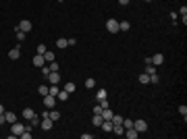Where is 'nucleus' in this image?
I'll return each mask as SVG.
<instances>
[{
	"label": "nucleus",
	"instance_id": "28",
	"mask_svg": "<svg viewBox=\"0 0 187 139\" xmlns=\"http://www.w3.org/2000/svg\"><path fill=\"white\" fill-rule=\"evenodd\" d=\"M85 87H87V89L96 87V79H92V77H90V79H85Z\"/></svg>",
	"mask_w": 187,
	"mask_h": 139
},
{
	"label": "nucleus",
	"instance_id": "33",
	"mask_svg": "<svg viewBox=\"0 0 187 139\" xmlns=\"http://www.w3.org/2000/svg\"><path fill=\"white\" fill-rule=\"evenodd\" d=\"M123 127H125V129H131V127H133V121H131V118H123Z\"/></svg>",
	"mask_w": 187,
	"mask_h": 139
},
{
	"label": "nucleus",
	"instance_id": "14",
	"mask_svg": "<svg viewBox=\"0 0 187 139\" xmlns=\"http://www.w3.org/2000/svg\"><path fill=\"white\" fill-rule=\"evenodd\" d=\"M102 131H106V133H112V121H102Z\"/></svg>",
	"mask_w": 187,
	"mask_h": 139
},
{
	"label": "nucleus",
	"instance_id": "4",
	"mask_svg": "<svg viewBox=\"0 0 187 139\" xmlns=\"http://www.w3.org/2000/svg\"><path fill=\"white\" fill-rule=\"evenodd\" d=\"M54 104H56V96L46 93V96H44V106H46L48 110H52V108H54Z\"/></svg>",
	"mask_w": 187,
	"mask_h": 139
},
{
	"label": "nucleus",
	"instance_id": "36",
	"mask_svg": "<svg viewBox=\"0 0 187 139\" xmlns=\"http://www.w3.org/2000/svg\"><path fill=\"white\" fill-rule=\"evenodd\" d=\"M146 73H148V75H154V73H156V67H154V65H148V67H146Z\"/></svg>",
	"mask_w": 187,
	"mask_h": 139
},
{
	"label": "nucleus",
	"instance_id": "42",
	"mask_svg": "<svg viewBox=\"0 0 187 139\" xmlns=\"http://www.w3.org/2000/svg\"><path fill=\"white\" fill-rule=\"evenodd\" d=\"M129 2H131V0H119V4H121V6H127Z\"/></svg>",
	"mask_w": 187,
	"mask_h": 139
},
{
	"label": "nucleus",
	"instance_id": "18",
	"mask_svg": "<svg viewBox=\"0 0 187 139\" xmlns=\"http://www.w3.org/2000/svg\"><path fill=\"white\" fill-rule=\"evenodd\" d=\"M102 121H104V118H102V114H94L92 125H94V127H100V125H102Z\"/></svg>",
	"mask_w": 187,
	"mask_h": 139
},
{
	"label": "nucleus",
	"instance_id": "1",
	"mask_svg": "<svg viewBox=\"0 0 187 139\" xmlns=\"http://www.w3.org/2000/svg\"><path fill=\"white\" fill-rule=\"evenodd\" d=\"M23 131H25V125H23V122H17V121H15L13 125H11V133H13V135H11V139H13V137H19Z\"/></svg>",
	"mask_w": 187,
	"mask_h": 139
},
{
	"label": "nucleus",
	"instance_id": "8",
	"mask_svg": "<svg viewBox=\"0 0 187 139\" xmlns=\"http://www.w3.org/2000/svg\"><path fill=\"white\" fill-rule=\"evenodd\" d=\"M19 56H21V46L17 44V48H13V50H8V58H11V60H17Z\"/></svg>",
	"mask_w": 187,
	"mask_h": 139
},
{
	"label": "nucleus",
	"instance_id": "16",
	"mask_svg": "<svg viewBox=\"0 0 187 139\" xmlns=\"http://www.w3.org/2000/svg\"><path fill=\"white\" fill-rule=\"evenodd\" d=\"M125 135H127L129 139H137V135H139V133H137V131L131 127V129H125Z\"/></svg>",
	"mask_w": 187,
	"mask_h": 139
},
{
	"label": "nucleus",
	"instance_id": "23",
	"mask_svg": "<svg viewBox=\"0 0 187 139\" xmlns=\"http://www.w3.org/2000/svg\"><path fill=\"white\" fill-rule=\"evenodd\" d=\"M179 15H181V19H183V25H185V23H187V6H181Z\"/></svg>",
	"mask_w": 187,
	"mask_h": 139
},
{
	"label": "nucleus",
	"instance_id": "20",
	"mask_svg": "<svg viewBox=\"0 0 187 139\" xmlns=\"http://www.w3.org/2000/svg\"><path fill=\"white\" fill-rule=\"evenodd\" d=\"M56 46H58V48H67V46H69V39H65V37H58V39H56Z\"/></svg>",
	"mask_w": 187,
	"mask_h": 139
},
{
	"label": "nucleus",
	"instance_id": "24",
	"mask_svg": "<svg viewBox=\"0 0 187 139\" xmlns=\"http://www.w3.org/2000/svg\"><path fill=\"white\" fill-rule=\"evenodd\" d=\"M112 125H123V116H119V114H112Z\"/></svg>",
	"mask_w": 187,
	"mask_h": 139
},
{
	"label": "nucleus",
	"instance_id": "22",
	"mask_svg": "<svg viewBox=\"0 0 187 139\" xmlns=\"http://www.w3.org/2000/svg\"><path fill=\"white\" fill-rule=\"evenodd\" d=\"M139 83H144V85H148V83H150V75H148V73H141V75H139Z\"/></svg>",
	"mask_w": 187,
	"mask_h": 139
},
{
	"label": "nucleus",
	"instance_id": "12",
	"mask_svg": "<svg viewBox=\"0 0 187 139\" xmlns=\"http://www.w3.org/2000/svg\"><path fill=\"white\" fill-rule=\"evenodd\" d=\"M56 100L67 102V100H69V91H67V89H60V91H58V96H56Z\"/></svg>",
	"mask_w": 187,
	"mask_h": 139
},
{
	"label": "nucleus",
	"instance_id": "25",
	"mask_svg": "<svg viewBox=\"0 0 187 139\" xmlns=\"http://www.w3.org/2000/svg\"><path fill=\"white\" fill-rule=\"evenodd\" d=\"M108 93H106V89H98V93H96V100H104Z\"/></svg>",
	"mask_w": 187,
	"mask_h": 139
},
{
	"label": "nucleus",
	"instance_id": "40",
	"mask_svg": "<svg viewBox=\"0 0 187 139\" xmlns=\"http://www.w3.org/2000/svg\"><path fill=\"white\" fill-rule=\"evenodd\" d=\"M100 106H102V110H104V108H108V100H106V98H104V100H100Z\"/></svg>",
	"mask_w": 187,
	"mask_h": 139
},
{
	"label": "nucleus",
	"instance_id": "44",
	"mask_svg": "<svg viewBox=\"0 0 187 139\" xmlns=\"http://www.w3.org/2000/svg\"><path fill=\"white\" fill-rule=\"evenodd\" d=\"M4 112H6V110H4V106L0 104V114H4Z\"/></svg>",
	"mask_w": 187,
	"mask_h": 139
},
{
	"label": "nucleus",
	"instance_id": "45",
	"mask_svg": "<svg viewBox=\"0 0 187 139\" xmlns=\"http://www.w3.org/2000/svg\"><path fill=\"white\" fill-rule=\"evenodd\" d=\"M56 2H65V0H56Z\"/></svg>",
	"mask_w": 187,
	"mask_h": 139
},
{
	"label": "nucleus",
	"instance_id": "11",
	"mask_svg": "<svg viewBox=\"0 0 187 139\" xmlns=\"http://www.w3.org/2000/svg\"><path fill=\"white\" fill-rule=\"evenodd\" d=\"M33 65H36V67H44V65H46V60H44L42 54H36V56H33Z\"/></svg>",
	"mask_w": 187,
	"mask_h": 139
},
{
	"label": "nucleus",
	"instance_id": "10",
	"mask_svg": "<svg viewBox=\"0 0 187 139\" xmlns=\"http://www.w3.org/2000/svg\"><path fill=\"white\" fill-rule=\"evenodd\" d=\"M48 118H50L52 122H56L58 118H60V112H58V110H54V108H52V110H48Z\"/></svg>",
	"mask_w": 187,
	"mask_h": 139
},
{
	"label": "nucleus",
	"instance_id": "37",
	"mask_svg": "<svg viewBox=\"0 0 187 139\" xmlns=\"http://www.w3.org/2000/svg\"><path fill=\"white\" fill-rule=\"evenodd\" d=\"M94 114H102V106H100V104L94 106Z\"/></svg>",
	"mask_w": 187,
	"mask_h": 139
},
{
	"label": "nucleus",
	"instance_id": "9",
	"mask_svg": "<svg viewBox=\"0 0 187 139\" xmlns=\"http://www.w3.org/2000/svg\"><path fill=\"white\" fill-rule=\"evenodd\" d=\"M40 127H42L44 131H50V129H52V121L46 116V118H42V121H40Z\"/></svg>",
	"mask_w": 187,
	"mask_h": 139
},
{
	"label": "nucleus",
	"instance_id": "13",
	"mask_svg": "<svg viewBox=\"0 0 187 139\" xmlns=\"http://www.w3.org/2000/svg\"><path fill=\"white\" fill-rule=\"evenodd\" d=\"M33 116H36V112H33L31 108H25V110H23V118H25V121H31Z\"/></svg>",
	"mask_w": 187,
	"mask_h": 139
},
{
	"label": "nucleus",
	"instance_id": "29",
	"mask_svg": "<svg viewBox=\"0 0 187 139\" xmlns=\"http://www.w3.org/2000/svg\"><path fill=\"white\" fill-rule=\"evenodd\" d=\"M15 35H17V39H19V42H23V39H25V33H23L21 29H17V27H15Z\"/></svg>",
	"mask_w": 187,
	"mask_h": 139
},
{
	"label": "nucleus",
	"instance_id": "3",
	"mask_svg": "<svg viewBox=\"0 0 187 139\" xmlns=\"http://www.w3.org/2000/svg\"><path fill=\"white\" fill-rule=\"evenodd\" d=\"M133 129H135L137 133H146V131H148V122L141 121V118H137V121H133Z\"/></svg>",
	"mask_w": 187,
	"mask_h": 139
},
{
	"label": "nucleus",
	"instance_id": "2",
	"mask_svg": "<svg viewBox=\"0 0 187 139\" xmlns=\"http://www.w3.org/2000/svg\"><path fill=\"white\" fill-rule=\"evenodd\" d=\"M17 29H21L23 33H29L31 29H33V23L29 21V19H23V21H19V25H17Z\"/></svg>",
	"mask_w": 187,
	"mask_h": 139
},
{
	"label": "nucleus",
	"instance_id": "39",
	"mask_svg": "<svg viewBox=\"0 0 187 139\" xmlns=\"http://www.w3.org/2000/svg\"><path fill=\"white\" fill-rule=\"evenodd\" d=\"M42 75L48 77V75H50V69H48V67H42Z\"/></svg>",
	"mask_w": 187,
	"mask_h": 139
},
{
	"label": "nucleus",
	"instance_id": "41",
	"mask_svg": "<svg viewBox=\"0 0 187 139\" xmlns=\"http://www.w3.org/2000/svg\"><path fill=\"white\" fill-rule=\"evenodd\" d=\"M81 139H94L92 133H81Z\"/></svg>",
	"mask_w": 187,
	"mask_h": 139
},
{
	"label": "nucleus",
	"instance_id": "21",
	"mask_svg": "<svg viewBox=\"0 0 187 139\" xmlns=\"http://www.w3.org/2000/svg\"><path fill=\"white\" fill-rule=\"evenodd\" d=\"M129 21H121V23H119V31H129Z\"/></svg>",
	"mask_w": 187,
	"mask_h": 139
},
{
	"label": "nucleus",
	"instance_id": "34",
	"mask_svg": "<svg viewBox=\"0 0 187 139\" xmlns=\"http://www.w3.org/2000/svg\"><path fill=\"white\" fill-rule=\"evenodd\" d=\"M150 83H160V77L154 73V75H150Z\"/></svg>",
	"mask_w": 187,
	"mask_h": 139
},
{
	"label": "nucleus",
	"instance_id": "43",
	"mask_svg": "<svg viewBox=\"0 0 187 139\" xmlns=\"http://www.w3.org/2000/svg\"><path fill=\"white\" fill-rule=\"evenodd\" d=\"M4 122H6V118H4V114H0V127H2Z\"/></svg>",
	"mask_w": 187,
	"mask_h": 139
},
{
	"label": "nucleus",
	"instance_id": "30",
	"mask_svg": "<svg viewBox=\"0 0 187 139\" xmlns=\"http://www.w3.org/2000/svg\"><path fill=\"white\" fill-rule=\"evenodd\" d=\"M46 50H48V48H46L44 44H40V46H37V48H36V52H37V54H42V56L46 54Z\"/></svg>",
	"mask_w": 187,
	"mask_h": 139
},
{
	"label": "nucleus",
	"instance_id": "6",
	"mask_svg": "<svg viewBox=\"0 0 187 139\" xmlns=\"http://www.w3.org/2000/svg\"><path fill=\"white\" fill-rule=\"evenodd\" d=\"M150 62H152V65H154V67H160V65H164V54H154V56H152V58H150Z\"/></svg>",
	"mask_w": 187,
	"mask_h": 139
},
{
	"label": "nucleus",
	"instance_id": "7",
	"mask_svg": "<svg viewBox=\"0 0 187 139\" xmlns=\"http://www.w3.org/2000/svg\"><path fill=\"white\" fill-rule=\"evenodd\" d=\"M48 81H50V85H58V83H60V75H58V71H52V73L48 75Z\"/></svg>",
	"mask_w": 187,
	"mask_h": 139
},
{
	"label": "nucleus",
	"instance_id": "15",
	"mask_svg": "<svg viewBox=\"0 0 187 139\" xmlns=\"http://www.w3.org/2000/svg\"><path fill=\"white\" fill-rule=\"evenodd\" d=\"M4 118H6L8 125H13V122L17 121V114H15V112H4Z\"/></svg>",
	"mask_w": 187,
	"mask_h": 139
},
{
	"label": "nucleus",
	"instance_id": "32",
	"mask_svg": "<svg viewBox=\"0 0 187 139\" xmlns=\"http://www.w3.org/2000/svg\"><path fill=\"white\" fill-rule=\"evenodd\" d=\"M65 89H67L69 93H73V91L77 89V87H75V83H65Z\"/></svg>",
	"mask_w": 187,
	"mask_h": 139
},
{
	"label": "nucleus",
	"instance_id": "17",
	"mask_svg": "<svg viewBox=\"0 0 187 139\" xmlns=\"http://www.w3.org/2000/svg\"><path fill=\"white\" fill-rule=\"evenodd\" d=\"M112 114H114V112H112L110 108H104V110H102V118H104V121H110Z\"/></svg>",
	"mask_w": 187,
	"mask_h": 139
},
{
	"label": "nucleus",
	"instance_id": "27",
	"mask_svg": "<svg viewBox=\"0 0 187 139\" xmlns=\"http://www.w3.org/2000/svg\"><path fill=\"white\" fill-rule=\"evenodd\" d=\"M44 60H46V62H52V60H54V54L50 52V50H46V54H44Z\"/></svg>",
	"mask_w": 187,
	"mask_h": 139
},
{
	"label": "nucleus",
	"instance_id": "31",
	"mask_svg": "<svg viewBox=\"0 0 187 139\" xmlns=\"http://www.w3.org/2000/svg\"><path fill=\"white\" fill-rule=\"evenodd\" d=\"M48 69H50V73H52V71H58L60 67H58V62H54V60H52V62H48Z\"/></svg>",
	"mask_w": 187,
	"mask_h": 139
},
{
	"label": "nucleus",
	"instance_id": "35",
	"mask_svg": "<svg viewBox=\"0 0 187 139\" xmlns=\"http://www.w3.org/2000/svg\"><path fill=\"white\" fill-rule=\"evenodd\" d=\"M58 91H60L58 85H50V93H52V96H58Z\"/></svg>",
	"mask_w": 187,
	"mask_h": 139
},
{
	"label": "nucleus",
	"instance_id": "38",
	"mask_svg": "<svg viewBox=\"0 0 187 139\" xmlns=\"http://www.w3.org/2000/svg\"><path fill=\"white\" fill-rule=\"evenodd\" d=\"M29 122H31V127H36V125H40V118H37V114H36V116H33V118H31Z\"/></svg>",
	"mask_w": 187,
	"mask_h": 139
},
{
	"label": "nucleus",
	"instance_id": "26",
	"mask_svg": "<svg viewBox=\"0 0 187 139\" xmlns=\"http://www.w3.org/2000/svg\"><path fill=\"white\" fill-rule=\"evenodd\" d=\"M179 114L183 116V121L187 118V106H185V104H181V106H179Z\"/></svg>",
	"mask_w": 187,
	"mask_h": 139
},
{
	"label": "nucleus",
	"instance_id": "5",
	"mask_svg": "<svg viewBox=\"0 0 187 139\" xmlns=\"http://www.w3.org/2000/svg\"><path fill=\"white\" fill-rule=\"evenodd\" d=\"M106 29H108L110 33H119V21H116V19H108V21H106Z\"/></svg>",
	"mask_w": 187,
	"mask_h": 139
},
{
	"label": "nucleus",
	"instance_id": "19",
	"mask_svg": "<svg viewBox=\"0 0 187 139\" xmlns=\"http://www.w3.org/2000/svg\"><path fill=\"white\" fill-rule=\"evenodd\" d=\"M37 93H40V96L44 98L46 93H50V87H48V85H40V87H37Z\"/></svg>",
	"mask_w": 187,
	"mask_h": 139
},
{
	"label": "nucleus",
	"instance_id": "46",
	"mask_svg": "<svg viewBox=\"0 0 187 139\" xmlns=\"http://www.w3.org/2000/svg\"><path fill=\"white\" fill-rule=\"evenodd\" d=\"M148 2H150V0H148Z\"/></svg>",
	"mask_w": 187,
	"mask_h": 139
}]
</instances>
